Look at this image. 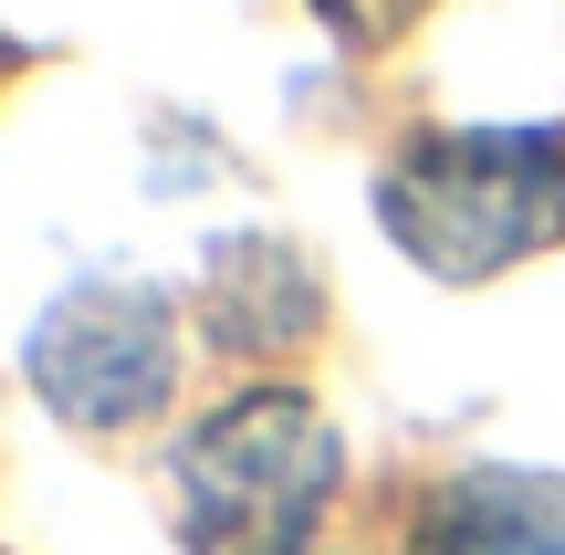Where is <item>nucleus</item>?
Instances as JSON below:
<instances>
[{
    "instance_id": "nucleus-6",
    "label": "nucleus",
    "mask_w": 565,
    "mask_h": 555,
    "mask_svg": "<svg viewBox=\"0 0 565 555\" xmlns=\"http://www.w3.org/2000/svg\"><path fill=\"white\" fill-rule=\"evenodd\" d=\"M0 63H11V42H0Z\"/></svg>"
},
{
    "instance_id": "nucleus-3",
    "label": "nucleus",
    "mask_w": 565,
    "mask_h": 555,
    "mask_svg": "<svg viewBox=\"0 0 565 555\" xmlns=\"http://www.w3.org/2000/svg\"><path fill=\"white\" fill-rule=\"evenodd\" d=\"M32 388L53 398L84 430H126V419L168 409L179 388V325L147 284L105 273V284H74L53 314L32 325Z\"/></svg>"
},
{
    "instance_id": "nucleus-2",
    "label": "nucleus",
    "mask_w": 565,
    "mask_h": 555,
    "mask_svg": "<svg viewBox=\"0 0 565 555\" xmlns=\"http://www.w3.org/2000/svg\"><path fill=\"white\" fill-rule=\"evenodd\" d=\"M345 451L294 388H252L179 440V535L189 555H303Z\"/></svg>"
},
{
    "instance_id": "nucleus-5",
    "label": "nucleus",
    "mask_w": 565,
    "mask_h": 555,
    "mask_svg": "<svg viewBox=\"0 0 565 555\" xmlns=\"http://www.w3.org/2000/svg\"><path fill=\"white\" fill-rule=\"evenodd\" d=\"M324 21H335L345 42H387V32H408V21L429 11V0H315Z\"/></svg>"
},
{
    "instance_id": "nucleus-1",
    "label": "nucleus",
    "mask_w": 565,
    "mask_h": 555,
    "mask_svg": "<svg viewBox=\"0 0 565 555\" xmlns=\"http://www.w3.org/2000/svg\"><path fill=\"white\" fill-rule=\"evenodd\" d=\"M377 210L450 284L503 273L565 231V137L555 126H450V137H419L387 168Z\"/></svg>"
},
{
    "instance_id": "nucleus-4",
    "label": "nucleus",
    "mask_w": 565,
    "mask_h": 555,
    "mask_svg": "<svg viewBox=\"0 0 565 555\" xmlns=\"http://www.w3.org/2000/svg\"><path fill=\"white\" fill-rule=\"evenodd\" d=\"M408 555H565V482L555 472H513V461H482V472H461V482L429 493Z\"/></svg>"
}]
</instances>
